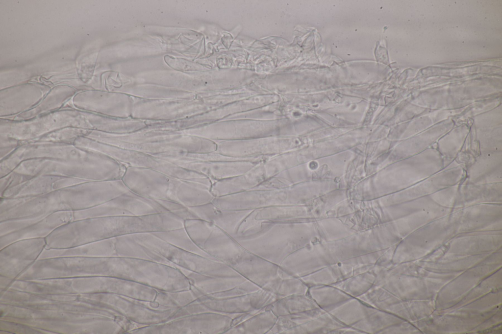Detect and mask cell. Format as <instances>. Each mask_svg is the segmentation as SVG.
<instances>
[{"label": "cell", "instance_id": "cell-1", "mask_svg": "<svg viewBox=\"0 0 502 334\" xmlns=\"http://www.w3.org/2000/svg\"><path fill=\"white\" fill-rule=\"evenodd\" d=\"M130 191L122 179L90 181L50 193L13 198H0V221L59 211L86 209Z\"/></svg>", "mask_w": 502, "mask_h": 334}, {"label": "cell", "instance_id": "cell-2", "mask_svg": "<svg viewBox=\"0 0 502 334\" xmlns=\"http://www.w3.org/2000/svg\"><path fill=\"white\" fill-rule=\"evenodd\" d=\"M122 180L130 191L156 200L173 201L188 207L201 205L207 201L206 193L195 181L150 168L127 167Z\"/></svg>", "mask_w": 502, "mask_h": 334}, {"label": "cell", "instance_id": "cell-3", "mask_svg": "<svg viewBox=\"0 0 502 334\" xmlns=\"http://www.w3.org/2000/svg\"><path fill=\"white\" fill-rule=\"evenodd\" d=\"M14 171L30 176L50 175L87 181L115 180L118 174L117 164L111 158L93 162L35 158L22 162Z\"/></svg>", "mask_w": 502, "mask_h": 334}, {"label": "cell", "instance_id": "cell-4", "mask_svg": "<svg viewBox=\"0 0 502 334\" xmlns=\"http://www.w3.org/2000/svg\"><path fill=\"white\" fill-rule=\"evenodd\" d=\"M111 277L94 276L53 278L37 280H16V290L38 294H84L110 293Z\"/></svg>", "mask_w": 502, "mask_h": 334}, {"label": "cell", "instance_id": "cell-5", "mask_svg": "<svg viewBox=\"0 0 502 334\" xmlns=\"http://www.w3.org/2000/svg\"><path fill=\"white\" fill-rule=\"evenodd\" d=\"M169 212L158 200L131 191L100 205L74 212V220L105 216H143Z\"/></svg>", "mask_w": 502, "mask_h": 334}, {"label": "cell", "instance_id": "cell-6", "mask_svg": "<svg viewBox=\"0 0 502 334\" xmlns=\"http://www.w3.org/2000/svg\"><path fill=\"white\" fill-rule=\"evenodd\" d=\"M45 238L29 239L12 242L0 249V276L17 279L35 262L46 248Z\"/></svg>", "mask_w": 502, "mask_h": 334}, {"label": "cell", "instance_id": "cell-7", "mask_svg": "<svg viewBox=\"0 0 502 334\" xmlns=\"http://www.w3.org/2000/svg\"><path fill=\"white\" fill-rule=\"evenodd\" d=\"M87 181L76 178L50 175L31 176L25 182L6 190L0 198H13L35 196L50 193Z\"/></svg>", "mask_w": 502, "mask_h": 334}, {"label": "cell", "instance_id": "cell-8", "mask_svg": "<svg viewBox=\"0 0 502 334\" xmlns=\"http://www.w3.org/2000/svg\"><path fill=\"white\" fill-rule=\"evenodd\" d=\"M73 220V211H59L50 214L27 227L0 237V249L22 239H46L55 230Z\"/></svg>", "mask_w": 502, "mask_h": 334}]
</instances>
